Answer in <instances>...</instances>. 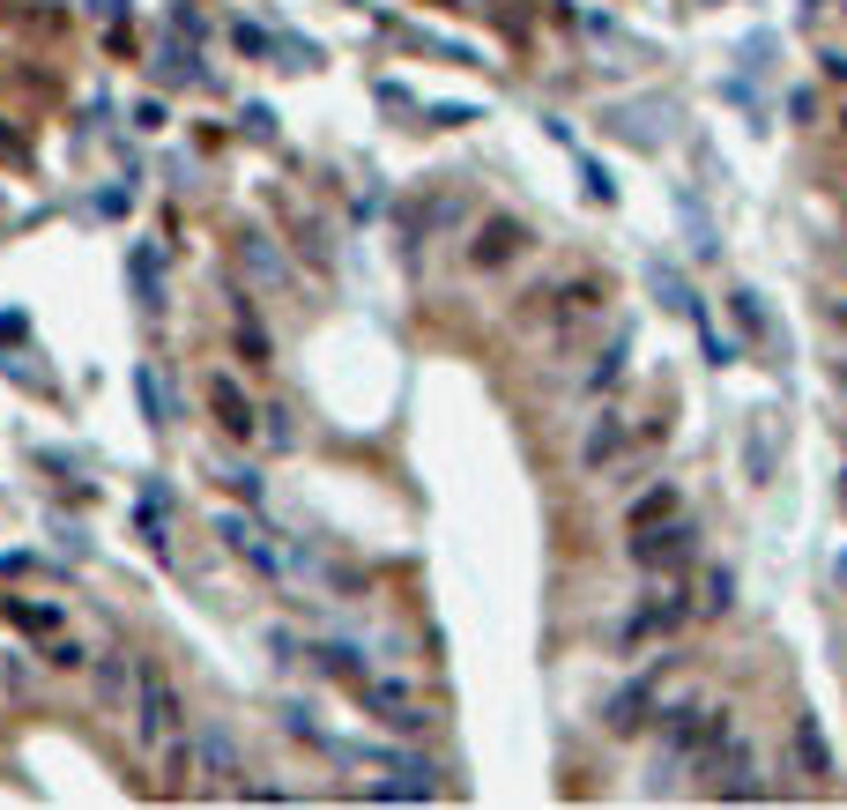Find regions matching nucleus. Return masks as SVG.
Listing matches in <instances>:
<instances>
[{
    "mask_svg": "<svg viewBox=\"0 0 847 810\" xmlns=\"http://www.w3.org/2000/svg\"><path fill=\"white\" fill-rule=\"evenodd\" d=\"M602 312H610V283H602V275H565V283L528 291L520 335L543 349V365H573V357L602 335Z\"/></svg>",
    "mask_w": 847,
    "mask_h": 810,
    "instance_id": "f257e3e1",
    "label": "nucleus"
},
{
    "mask_svg": "<svg viewBox=\"0 0 847 810\" xmlns=\"http://www.w3.org/2000/svg\"><path fill=\"white\" fill-rule=\"evenodd\" d=\"M134 744L157 759L164 744H179L186 736V699H179V684L157 670V662H134Z\"/></svg>",
    "mask_w": 847,
    "mask_h": 810,
    "instance_id": "f03ea898",
    "label": "nucleus"
},
{
    "mask_svg": "<svg viewBox=\"0 0 847 810\" xmlns=\"http://www.w3.org/2000/svg\"><path fill=\"white\" fill-rule=\"evenodd\" d=\"M528 254H536V231H528L520 216H506V209L476 216V223H468V238H462L468 275H506V268H520Z\"/></svg>",
    "mask_w": 847,
    "mask_h": 810,
    "instance_id": "7ed1b4c3",
    "label": "nucleus"
},
{
    "mask_svg": "<svg viewBox=\"0 0 847 810\" xmlns=\"http://www.w3.org/2000/svg\"><path fill=\"white\" fill-rule=\"evenodd\" d=\"M699 617V602L684 596V580L677 573H662V580H647V596H639V610L617 625V647L633 654V647H647V640H670V633H684Z\"/></svg>",
    "mask_w": 847,
    "mask_h": 810,
    "instance_id": "20e7f679",
    "label": "nucleus"
},
{
    "mask_svg": "<svg viewBox=\"0 0 847 810\" xmlns=\"http://www.w3.org/2000/svg\"><path fill=\"white\" fill-rule=\"evenodd\" d=\"M349 699H357L380 728H394V736H424V728H431V699H424L409 677H380V670H365V677L349 684Z\"/></svg>",
    "mask_w": 847,
    "mask_h": 810,
    "instance_id": "39448f33",
    "label": "nucleus"
},
{
    "mask_svg": "<svg viewBox=\"0 0 847 810\" xmlns=\"http://www.w3.org/2000/svg\"><path fill=\"white\" fill-rule=\"evenodd\" d=\"M699 796H714V803H765L773 796V781H765L759 751H751V736H728L714 759H699Z\"/></svg>",
    "mask_w": 847,
    "mask_h": 810,
    "instance_id": "423d86ee",
    "label": "nucleus"
},
{
    "mask_svg": "<svg viewBox=\"0 0 847 810\" xmlns=\"http://www.w3.org/2000/svg\"><path fill=\"white\" fill-rule=\"evenodd\" d=\"M633 565L647 573V580H662V573H684L691 557H699V528L684 520V513H670V520H647V528H633Z\"/></svg>",
    "mask_w": 847,
    "mask_h": 810,
    "instance_id": "0eeeda50",
    "label": "nucleus"
},
{
    "mask_svg": "<svg viewBox=\"0 0 847 810\" xmlns=\"http://www.w3.org/2000/svg\"><path fill=\"white\" fill-rule=\"evenodd\" d=\"M194 773H201V796H246V751L231 722H201L194 736Z\"/></svg>",
    "mask_w": 847,
    "mask_h": 810,
    "instance_id": "6e6552de",
    "label": "nucleus"
},
{
    "mask_svg": "<svg viewBox=\"0 0 847 810\" xmlns=\"http://www.w3.org/2000/svg\"><path fill=\"white\" fill-rule=\"evenodd\" d=\"M625 454H633V417L617 402H602L588 417V431H580V476H610Z\"/></svg>",
    "mask_w": 847,
    "mask_h": 810,
    "instance_id": "1a4fd4ad",
    "label": "nucleus"
},
{
    "mask_svg": "<svg viewBox=\"0 0 847 810\" xmlns=\"http://www.w3.org/2000/svg\"><path fill=\"white\" fill-rule=\"evenodd\" d=\"M201 402H209V417H216V431H223V439H238V446H246V439H260V409H254V394L231 380V372H216V380L201 386Z\"/></svg>",
    "mask_w": 847,
    "mask_h": 810,
    "instance_id": "9d476101",
    "label": "nucleus"
},
{
    "mask_svg": "<svg viewBox=\"0 0 847 810\" xmlns=\"http://www.w3.org/2000/svg\"><path fill=\"white\" fill-rule=\"evenodd\" d=\"M468 223V194L462 186H439L431 201H409L402 209V246L417 254V238H431V231H462Z\"/></svg>",
    "mask_w": 847,
    "mask_h": 810,
    "instance_id": "9b49d317",
    "label": "nucleus"
},
{
    "mask_svg": "<svg viewBox=\"0 0 847 810\" xmlns=\"http://www.w3.org/2000/svg\"><path fill=\"white\" fill-rule=\"evenodd\" d=\"M670 127H677V105H670V97H647V105H617V112H610V134H625L633 149H662Z\"/></svg>",
    "mask_w": 847,
    "mask_h": 810,
    "instance_id": "f8f14e48",
    "label": "nucleus"
},
{
    "mask_svg": "<svg viewBox=\"0 0 847 810\" xmlns=\"http://www.w3.org/2000/svg\"><path fill=\"white\" fill-rule=\"evenodd\" d=\"M654 707H662V670H647V677L625 684V691H617V699L602 707V728H610V736H639Z\"/></svg>",
    "mask_w": 847,
    "mask_h": 810,
    "instance_id": "ddd939ff",
    "label": "nucleus"
},
{
    "mask_svg": "<svg viewBox=\"0 0 847 810\" xmlns=\"http://www.w3.org/2000/svg\"><path fill=\"white\" fill-rule=\"evenodd\" d=\"M238 268H246V275H254L260 291H275V298H283V291H291V260L275 254V238H268V231H254V223H246V231H238Z\"/></svg>",
    "mask_w": 847,
    "mask_h": 810,
    "instance_id": "4468645a",
    "label": "nucleus"
},
{
    "mask_svg": "<svg viewBox=\"0 0 847 810\" xmlns=\"http://www.w3.org/2000/svg\"><path fill=\"white\" fill-rule=\"evenodd\" d=\"M231 349H238L246 365H268V357H275V342H268V320L254 312V291H231Z\"/></svg>",
    "mask_w": 847,
    "mask_h": 810,
    "instance_id": "2eb2a0df",
    "label": "nucleus"
},
{
    "mask_svg": "<svg viewBox=\"0 0 847 810\" xmlns=\"http://www.w3.org/2000/svg\"><path fill=\"white\" fill-rule=\"evenodd\" d=\"M788 751H796V766H803V781H833V744H825V728H818V714H796L788 722Z\"/></svg>",
    "mask_w": 847,
    "mask_h": 810,
    "instance_id": "dca6fc26",
    "label": "nucleus"
},
{
    "mask_svg": "<svg viewBox=\"0 0 847 810\" xmlns=\"http://www.w3.org/2000/svg\"><path fill=\"white\" fill-rule=\"evenodd\" d=\"M728 312H736V328L759 342V349H781V357H788V342H781V328H773V312H765L759 291H728Z\"/></svg>",
    "mask_w": 847,
    "mask_h": 810,
    "instance_id": "f3484780",
    "label": "nucleus"
},
{
    "mask_svg": "<svg viewBox=\"0 0 847 810\" xmlns=\"http://www.w3.org/2000/svg\"><path fill=\"white\" fill-rule=\"evenodd\" d=\"M134 394H142V409H149V425H157V431L179 425V402H171V386H164L157 365H142V372H134Z\"/></svg>",
    "mask_w": 847,
    "mask_h": 810,
    "instance_id": "a211bd4d",
    "label": "nucleus"
},
{
    "mask_svg": "<svg viewBox=\"0 0 847 810\" xmlns=\"http://www.w3.org/2000/svg\"><path fill=\"white\" fill-rule=\"evenodd\" d=\"M751 483H773V409H751V446H744Z\"/></svg>",
    "mask_w": 847,
    "mask_h": 810,
    "instance_id": "6ab92c4d",
    "label": "nucleus"
},
{
    "mask_svg": "<svg viewBox=\"0 0 847 810\" xmlns=\"http://www.w3.org/2000/svg\"><path fill=\"white\" fill-rule=\"evenodd\" d=\"M647 291L670 305V312H684V320H691V305H699V298H691V283H684L670 260H647Z\"/></svg>",
    "mask_w": 847,
    "mask_h": 810,
    "instance_id": "aec40b11",
    "label": "nucleus"
},
{
    "mask_svg": "<svg viewBox=\"0 0 847 810\" xmlns=\"http://www.w3.org/2000/svg\"><path fill=\"white\" fill-rule=\"evenodd\" d=\"M670 513H684L677 483H654V491H639L633 506H625V528H647V520H670Z\"/></svg>",
    "mask_w": 847,
    "mask_h": 810,
    "instance_id": "412c9836",
    "label": "nucleus"
},
{
    "mask_svg": "<svg viewBox=\"0 0 847 810\" xmlns=\"http://www.w3.org/2000/svg\"><path fill=\"white\" fill-rule=\"evenodd\" d=\"M312 662L328 670V677H342V684H357L372 662H365V647H349V640H328V647H312Z\"/></svg>",
    "mask_w": 847,
    "mask_h": 810,
    "instance_id": "4be33fe9",
    "label": "nucleus"
},
{
    "mask_svg": "<svg viewBox=\"0 0 847 810\" xmlns=\"http://www.w3.org/2000/svg\"><path fill=\"white\" fill-rule=\"evenodd\" d=\"M625 349H633V335L617 328V335H610V349H602V357L588 365V380H580V386H588V394H602V386H617V380H625Z\"/></svg>",
    "mask_w": 847,
    "mask_h": 810,
    "instance_id": "5701e85b",
    "label": "nucleus"
},
{
    "mask_svg": "<svg viewBox=\"0 0 847 810\" xmlns=\"http://www.w3.org/2000/svg\"><path fill=\"white\" fill-rule=\"evenodd\" d=\"M736 610V573L728 565H707V580H699V617H728Z\"/></svg>",
    "mask_w": 847,
    "mask_h": 810,
    "instance_id": "b1692460",
    "label": "nucleus"
},
{
    "mask_svg": "<svg viewBox=\"0 0 847 810\" xmlns=\"http://www.w3.org/2000/svg\"><path fill=\"white\" fill-rule=\"evenodd\" d=\"M127 691H134V670L120 654H105V662H97V699H105V707H127Z\"/></svg>",
    "mask_w": 847,
    "mask_h": 810,
    "instance_id": "393cba45",
    "label": "nucleus"
},
{
    "mask_svg": "<svg viewBox=\"0 0 847 810\" xmlns=\"http://www.w3.org/2000/svg\"><path fill=\"white\" fill-rule=\"evenodd\" d=\"M15 23H23V30H38V38H60V30H67V8H52V0H23V8H15Z\"/></svg>",
    "mask_w": 847,
    "mask_h": 810,
    "instance_id": "a878e982",
    "label": "nucleus"
},
{
    "mask_svg": "<svg viewBox=\"0 0 847 810\" xmlns=\"http://www.w3.org/2000/svg\"><path fill=\"white\" fill-rule=\"evenodd\" d=\"M818 320L833 335H847V283H818Z\"/></svg>",
    "mask_w": 847,
    "mask_h": 810,
    "instance_id": "bb28decb",
    "label": "nucleus"
},
{
    "mask_svg": "<svg viewBox=\"0 0 847 810\" xmlns=\"http://www.w3.org/2000/svg\"><path fill=\"white\" fill-rule=\"evenodd\" d=\"M275 68H320V45L283 30V38H275Z\"/></svg>",
    "mask_w": 847,
    "mask_h": 810,
    "instance_id": "cd10ccee",
    "label": "nucleus"
},
{
    "mask_svg": "<svg viewBox=\"0 0 847 810\" xmlns=\"http://www.w3.org/2000/svg\"><path fill=\"white\" fill-rule=\"evenodd\" d=\"M45 662H52V670H83L89 654H83V640H60V633H45Z\"/></svg>",
    "mask_w": 847,
    "mask_h": 810,
    "instance_id": "c85d7f7f",
    "label": "nucleus"
},
{
    "mask_svg": "<svg viewBox=\"0 0 847 810\" xmlns=\"http://www.w3.org/2000/svg\"><path fill=\"white\" fill-rule=\"evenodd\" d=\"M260 439H268V446H297L291 409H260Z\"/></svg>",
    "mask_w": 847,
    "mask_h": 810,
    "instance_id": "c756f323",
    "label": "nucleus"
},
{
    "mask_svg": "<svg viewBox=\"0 0 847 810\" xmlns=\"http://www.w3.org/2000/svg\"><path fill=\"white\" fill-rule=\"evenodd\" d=\"M223 491H231V499H246V506H260V491H268V483H260V469H223Z\"/></svg>",
    "mask_w": 847,
    "mask_h": 810,
    "instance_id": "7c9ffc66",
    "label": "nucleus"
},
{
    "mask_svg": "<svg viewBox=\"0 0 847 810\" xmlns=\"http://www.w3.org/2000/svg\"><path fill=\"white\" fill-rule=\"evenodd\" d=\"M231 45H238L246 60H268V52H275V38H268V30H254V23H238V30H231Z\"/></svg>",
    "mask_w": 847,
    "mask_h": 810,
    "instance_id": "2f4dec72",
    "label": "nucleus"
},
{
    "mask_svg": "<svg viewBox=\"0 0 847 810\" xmlns=\"http://www.w3.org/2000/svg\"><path fill=\"white\" fill-rule=\"evenodd\" d=\"M0 157H8V164H30V142H23V127H15L8 112H0Z\"/></svg>",
    "mask_w": 847,
    "mask_h": 810,
    "instance_id": "473e14b6",
    "label": "nucleus"
},
{
    "mask_svg": "<svg viewBox=\"0 0 847 810\" xmlns=\"http://www.w3.org/2000/svg\"><path fill=\"white\" fill-rule=\"evenodd\" d=\"M580 179H588V201H602V209L617 201V179H610L602 164H580Z\"/></svg>",
    "mask_w": 847,
    "mask_h": 810,
    "instance_id": "72a5a7b5",
    "label": "nucleus"
},
{
    "mask_svg": "<svg viewBox=\"0 0 847 810\" xmlns=\"http://www.w3.org/2000/svg\"><path fill=\"white\" fill-rule=\"evenodd\" d=\"M238 127L254 134V142H275V112H268V105H246V112H238Z\"/></svg>",
    "mask_w": 847,
    "mask_h": 810,
    "instance_id": "f704fd0d",
    "label": "nucleus"
},
{
    "mask_svg": "<svg viewBox=\"0 0 847 810\" xmlns=\"http://www.w3.org/2000/svg\"><path fill=\"white\" fill-rule=\"evenodd\" d=\"M424 120H431V127H468V120H483V112H476V105H431Z\"/></svg>",
    "mask_w": 847,
    "mask_h": 810,
    "instance_id": "c9c22d12",
    "label": "nucleus"
},
{
    "mask_svg": "<svg viewBox=\"0 0 847 810\" xmlns=\"http://www.w3.org/2000/svg\"><path fill=\"white\" fill-rule=\"evenodd\" d=\"M818 75H825V83H847V52H840V45H825V52H818Z\"/></svg>",
    "mask_w": 847,
    "mask_h": 810,
    "instance_id": "e433bc0d",
    "label": "nucleus"
},
{
    "mask_svg": "<svg viewBox=\"0 0 847 810\" xmlns=\"http://www.w3.org/2000/svg\"><path fill=\"white\" fill-rule=\"evenodd\" d=\"M788 112H796V127L818 120V89H788Z\"/></svg>",
    "mask_w": 847,
    "mask_h": 810,
    "instance_id": "4c0bfd02",
    "label": "nucleus"
},
{
    "mask_svg": "<svg viewBox=\"0 0 847 810\" xmlns=\"http://www.w3.org/2000/svg\"><path fill=\"white\" fill-rule=\"evenodd\" d=\"M89 8H97L105 23H120V15H134V0H89Z\"/></svg>",
    "mask_w": 847,
    "mask_h": 810,
    "instance_id": "58836bf2",
    "label": "nucleus"
},
{
    "mask_svg": "<svg viewBox=\"0 0 847 810\" xmlns=\"http://www.w3.org/2000/svg\"><path fill=\"white\" fill-rule=\"evenodd\" d=\"M23 328H30L23 312H0V342H23Z\"/></svg>",
    "mask_w": 847,
    "mask_h": 810,
    "instance_id": "ea45409f",
    "label": "nucleus"
},
{
    "mask_svg": "<svg viewBox=\"0 0 847 810\" xmlns=\"http://www.w3.org/2000/svg\"><path fill=\"white\" fill-rule=\"evenodd\" d=\"M840 506H847V469H840Z\"/></svg>",
    "mask_w": 847,
    "mask_h": 810,
    "instance_id": "a19ab883",
    "label": "nucleus"
},
{
    "mask_svg": "<svg viewBox=\"0 0 847 810\" xmlns=\"http://www.w3.org/2000/svg\"><path fill=\"white\" fill-rule=\"evenodd\" d=\"M803 8H833V0H803Z\"/></svg>",
    "mask_w": 847,
    "mask_h": 810,
    "instance_id": "79ce46f5",
    "label": "nucleus"
},
{
    "mask_svg": "<svg viewBox=\"0 0 847 810\" xmlns=\"http://www.w3.org/2000/svg\"><path fill=\"white\" fill-rule=\"evenodd\" d=\"M840 142H847V112H840Z\"/></svg>",
    "mask_w": 847,
    "mask_h": 810,
    "instance_id": "37998d69",
    "label": "nucleus"
},
{
    "mask_svg": "<svg viewBox=\"0 0 847 810\" xmlns=\"http://www.w3.org/2000/svg\"><path fill=\"white\" fill-rule=\"evenodd\" d=\"M840 231H847V201H840Z\"/></svg>",
    "mask_w": 847,
    "mask_h": 810,
    "instance_id": "c03bdc74",
    "label": "nucleus"
},
{
    "mask_svg": "<svg viewBox=\"0 0 847 810\" xmlns=\"http://www.w3.org/2000/svg\"><path fill=\"white\" fill-rule=\"evenodd\" d=\"M349 8H357V0H349Z\"/></svg>",
    "mask_w": 847,
    "mask_h": 810,
    "instance_id": "a18cd8bd",
    "label": "nucleus"
}]
</instances>
